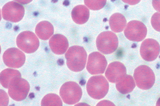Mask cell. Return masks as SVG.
I'll list each match as a JSON object with an SVG mask.
<instances>
[{
    "mask_svg": "<svg viewBox=\"0 0 160 106\" xmlns=\"http://www.w3.org/2000/svg\"><path fill=\"white\" fill-rule=\"evenodd\" d=\"M60 94L64 103L72 105L79 102L82 97V91L77 83L73 81H68L61 86Z\"/></svg>",
    "mask_w": 160,
    "mask_h": 106,
    "instance_id": "cell-5",
    "label": "cell"
},
{
    "mask_svg": "<svg viewBox=\"0 0 160 106\" xmlns=\"http://www.w3.org/2000/svg\"><path fill=\"white\" fill-rule=\"evenodd\" d=\"M160 52V46L155 39H146L142 43L140 48V53L145 61H151L155 60Z\"/></svg>",
    "mask_w": 160,
    "mask_h": 106,
    "instance_id": "cell-12",
    "label": "cell"
},
{
    "mask_svg": "<svg viewBox=\"0 0 160 106\" xmlns=\"http://www.w3.org/2000/svg\"><path fill=\"white\" fill-rule=\"evenodd\" d=\"M96 44L97 49L100 52L104 54H109L117 48L118 39L116 35L113 32L105 31L98 35Z\"/></svg>",
    "mask_w": 160,
    "mask_h": 106,
    "instance_id": "cell-4",
    "label": "cell"
},
{
    "mask_svg": "<svg viewBox=\"0 0 160 106\" xmlns=\"http://www.w3.org/2000/svg\"><path fill=\"white\" fill-rule=\"evenodd\" d=\"M152 3L154 9L160 12V0H152Z\"/></svg>",
    "mask_w": 160,
    "mask_h": 106,
    "instance_id": "cell-23",
    "label": "cell"
},
{
    "mask_svg": "<svg viewBox=\"0 0 160 106\" xmlns=\"http://www.w3.org/2000/svg\"><path fill=\"white\" fill-rule=\"evenodd\" d=\"M68 68L74 72L80 71L85 67L87 53L81 46H73L70 47L65 54Z\"/></svg>",
    "mask_w": 160,
    "mask_h": 106,
    "instance_id": "cell-1",
    "label": "cell"
},
{
    "mask_svg": "<svg viewBox=\"0 0 160 106\" xmlns=\"http://www.w3.org/2000/svg\"><path fill=\"white\" fill-rule=\"evenodd\" d=\"M62 101L60 97L57 94L50 93L46 95L42 99L41 105L62 106Z\"/></svg>",
    "mask_w": 160,
    "mask_h": 106,
    "instance_id": "cell-20",
    "label": "cell"
},
{
    "mask_svg": "<svg viewBox=\"0 0 160 106\" xmlns=\"http://www.w3.org/2000/svg\"><path fill=\"white\" fill-rule=\"evenodd\" d=\"M8 93L10 97L17 101H20L27 97L30 89L28 82L21 77L13 78L8 87Z\"/></svg>",
    "mask_w": 160,
    "mask_h": 106,
    "instance_id": "cell-6",
    "label": "cell"
},
{
    "mask_svg": "<svg viewBox=\"0 0 160 106\" xmlns=\"http://www.w3.org/2000/svg\"><path fill=\"white\" fill-rule=\"evenodd\" d=\"M141 0H122L124 2L130 5H134L139 3Z\"/></svg>",
    "mask_w": 160,
    "mask_h": 106,
    "instance_id": "cell-24",
    "label": "cell"
},
{
    "mask_svg": "<svg viewBox=\"0 0 160 106\" xmlns=\"http://www.w3.org/2000/svg\"><path fill=\"white\" fill-rule=\"evenodd\" d=\"M71 16L75 23L82 24L85 23L89 19V11L85 6L78 5L75 6L72 10Z\"/></svg>",
    "mask_w": 160,
    "mask_h": 106,
    "instance_id": "cell-15",
    "label": "cell"
},
{
    "mask_svg": "<svg viewBox=\"0 0 160 106\" xmlns=\"http://www.w3.org/2000/svg\"><path fill=\"white\" fill-rule=\"evenodd\" d=\"M85 5L90 9L99 10L105 5L107 0H84Z\"/></svg>",
    "mask_w": 160,
    "mask_h": 106,
    "instance_id": "cell-21",
    "label": "cell"
},
{
    "mask_svg": "<svg viewBox=\"0 0 160 106\" xmlns=\"http://www.w3.org/2000/svg\"><path fill=\"white\" fill-rule=\"evenodd\" d=\"M126 74V69L121 62H114L108 66L105 75L108 81L112 83L117 82Z\"/></svg>",
    "mask_w": 160,
    "mask_h": 106,
    "instance_id": "cell-13",
    "label": "cell"
},
{
    "mask_svg": "<svg viewBox=\"0 0 160 106\" xmlns=\"http://www.w3.org/2000/svg\"><path fill=\"white\" fill-rule=\"evenodd\" d=\"M135 86V81L132 77L126 75L116 83V88L121 93L126 94L132 92Z\"/></svg>",
    "mask_w": 160,
    "mask_h": 106,
    "instance_id": "cell-17",
    "label": "cell"
},
{
    "mask_svg": "<svg viewBox=\"0 0 160 106\" xmlns=\"http://www.w3.org/2000/svg\"><path fill=\"white\" fill-rule=\"evenodd\" d=\"M17 77H21V74L19 71L9 68L5 69L0 73V83L4 88H8L11 80Z\"/></svg>",
    "mask_w": 160,
    "mask_h": 106,
    "instance_id": "cell-19",
    "label": "cell"
},
{
    "mask_svg": "<svg viewBox=\"0 0 160 106\" xmlns=\"http://www.w3.org/2000/svg\"><path fill=\"white\" fill-rule=\"evenodd\" d=\"M156 106H160V98L158 100L156 104Z\"/></svg>",
    "mask_w": 160,
    "mask_h": 106,
    "instance_id": "cell-26",
    "label": "cell"
},
{
    "mask_svg": "<svg viewBox=\"0 0 160 106\" xmlns=\"http://www.w3.org/2000/svg\"><path fill=\"white\" fill-rule=\"evenodd\" d=\"M133 77L137 86L142 90L150 89L155 81V76L152 70L145 65H142L136 68Z\"/></svg>",
    "mask_w": 160,
    "mask_h": 106,
    "instance_id": "cell-3",
    "label": "cell"
},
{
    "mask_svg": "<svg viewBox=\"0 0 160 106\" xmlns=\"http://www.w3.org/2000/svg\"><path fill=\"white\" fill-rule=\"evenodd\" d=\"M109 84L103 76L91 77L88 81L86 89L89 95L97 99L103 98L107 94L109 89Z\"/></svg>",
    "mask_w": 160,
    "mask_h": 106,
    "instance_id": "cell-2",
    "label": "cell"
},
{
    "mask_svg": "<svg viewBox=\"0 0 160 106\" xmlns=\"http://www.w3.org/2000/svg\"><path fill=\"white\" fill-rule=\"evenodd\" d=\"M49 43L52 51L58 55L64 54L69 46L67 38L60 34H56L53 35L50 39Z\"/></svg>",
    "mask_w": 160,
    "mask_h": 106,
    "instance_id": "cell-14",
    "label": "cell"
},
{
    "mask_svg": "<svg viewBox=\"0 0 160 106\" xmlns=\"http://www.w3.org/2000/svg\"><path fill=\"white\" fill-rule=\"evenodd\" d=\"M22 4H26L31 2L32 0H14Z\"/></svg>",
    "mask_w": 160,
    "mask_h": 106,
    "instance_id": "cell-25",
    "label": "cell"
},
{
    "mask_svg": "<svg viewBox=\"0 0 160 106\" xmlns=\"http://www.w3.org/2000/svg\"><path fill=\"white\" fill-rule=\"evenodd\" d=\"M35 33L41 39H48L54 32V28L51 23L47 21H42L39 23L35 28Z\"/></svg>",
    "mask_w": 160,
    "mask_h": 106,
    "instance_id": "cell-16",
    "label": "cell"
},
{
    "mask_svg": "<svg viewBox=\"0 0 160 106\" xmlns=\"http://www.w3.org/2000/svg\"><path fill=\"white\" fill-rule=\"evenodd\" d=\"M151 23L155 30L160 32V12H157L153 14L151 18Z\"/></svg>",
    "mask_w": 160,
    "mask_h": 106,
    "instance_id": "cell-22",
    "label": "cell"
},
{
    "mask_svg": "<svg viewBox=\"0 0 160 106\" xmlns=\"http://www.w3.org/2000/svg\"><path fill=\"white\" fill-rule=\"evenodd\" d=\"M107 62L104 55L98 52H92L89 55L87 65L88 71L92 75L103 73Z\"/></svg>",
    "mask_w": 160,
    "mask_h": 106,
    "instance_id": "cell-10",
    "label": "cell"
},
{
    "mask_svg": "<svg viewBox=\"0 0 160 106\" xmlns=\"http://www.w3.org/2000/svg\"><path fill=\"white\" fill-rule=\"evenodd\" d=\"M124 34L129 40L135 42H139L146 37L147 29L142 22L133 20L129 22L124 30Z\"/></svg>",
    "mask_w": 160,
    "mask_h": 106,
    "instance_id": "cell-8",
    "label": "cell"
},
{
    "mask_svg": "<svg viewBox=\"0 0 160 106\" xmlns=\"http://www.w3.org/2000/svg\"><path fill=\"white\" fill-rule=\"evenodd\" d=\"M24 12L23 6L14 1L6 3L2 10L3 18L6 21L13 22L20 21L24 16Z\"/></svg>",
    "mask_w": 160,
    "mask_h": 106,
    "instance_id": "cell-9",
    "label": "cell"
},
{
    "mask_svg": "<svg viewBox=\"0 0 160 106\" xmlns=\"http://www.w3.org/2000/svg\"><path fill=\"white\" fill-rule=\"evenodd\" d=\"M3 60L8 67L18 68L24 64L26 58L24 54L18 48H12L7 49L3 53Z\"/></svg>",
    "mask_w": 160,
    "mask_h": 106,
    "instance_id": "cell-11",
    "label": "cell"
},
{
    "mask_svg": "<svg viewBox=\"0 0 160 106\" xmlns=\"http://www.w3.org/2000/svg\"><path fill=\"white\" fill-rule=\"evenodd\" d=\"M109 23L111 30L115 32L118 33L124 30L126 26L127 21L123 15L117 13L111 16Z\"/></svg>",
    "mask_w": 160,
    "mask_h": 106,
    "instance_id": "cell-18",
    "label": "cell"
},
{
    "mask_svg": "<svg viewBox=\"0 0 160 106\" xmlns=\"http://www.w3.org/2000/svg\"><path fill=\"white\" fill-rule=\"evenodd\" d=\"M18 47L24 52L32 53L38 49L39 40L34 33L29 31H24L20 33L16 39Z\"/></svg>",
    "mask_w": 160,
    "mask_h": 106,
    "instance_id": "cell-7",
    "label": "cell"
}]
</instances>
